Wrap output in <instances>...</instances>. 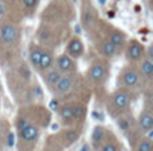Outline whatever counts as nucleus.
Returning <instances> with one entry per match:
<instances>
[{
	"instance_id": "1",
	"label": "nucleus",
	"mask_w": 153,
	"mask_h": 151,
	"mask_svg": "<svg viewBox=\"0 0 153 151\" xmlns=\"http://www.w3.org/2000/svg\"><path fill=\"white\" fill-rule=\"evenodd\" d=\"M19 136L24 142H35L38 139V136H39V130H38L36 125L28 123L23 128L19 130Z\"/></svg>"
},
{
	"instance_id": "2",
	"label": "nucleus",
	"mask_w": 153,
	"mask_h": 151,
	"mask_svg": "<svg viewBox=\"0 0 153 151\" xmlns=\"http://www.w3.org/2000/svg\"><path fill=\"white\" fill-rule=\"evenodd\" d=\"M0 38L3 42L5 43H12L18 38V30L12 26V24H4L0 29Z\"/></svg>"
},
{
	"instance_id": "3",
	"label": "nucleus",
	"mask_w": 153,
	"mask_h": 151,
	"mask_svg": "<svg viewBox=\"0 0 153 151\" xmlns=\"http://www.w3.org/2000/svg\"><path fill=\"white\" fill-rule=\"evenodd\" d=\"M67 53H69L70 58H78L83 54V45H82L81 39L78 38H73L69 42V46H67Z\"/></svg>"
},
{
	"instance_id": "4",
	"label": "nucleus",
	"mask_w": 153,
	"mask_h": 151,
	"mask_svg": "<svg viewBox=\"0 0 153 151\" xmlns=\"http://www.w3.org/2000/svg\"><path fill=\"white\" fill-rule=\"evenodd\" d=\"M55 92L59 93V95H63V93H67L70 89L73 88V80L71 77L69 76H62L61 80L56 82L55 86Z\"/></svg>"
},
{
	"instance_id": "5",
	"label": "nucleus",
	"mask_w": 153,
	"mask_h": 151,
	"mask_svg": "<svg viewBox=\"0 0 153 151\" xmlns=\"http://www.w3.org/2000/svg\"><path fill=\"white\" fill-rule=\"evenodd\" d=\"M113 103L118 109H126L129 107V95L124 90H120L113 96Z\"/></svg>"
},
{
	"instance_id": "6",
	"label": "nucleus",
	"mask_w": 153,
	"mask_h": 151,
	"mask_svg": "<svg viewBox=\"0 0 153 151\" xmlns=\"http://www.w3.org/2000/svg\"><path fill=\"white\" fill-rule=\"evenodd\" d=\"M138 125L144 132H148V131L153 130V117L149 112L144 111L141 112L140 117H138Z\"/></svg>"
},
{
	"instance_id": "7",
	"label": "nucleus",
	"mask_w": 153,
	"mask_h": 151,
	"mask_svg": "<svg viewBox=\"0 0 153 151\" xmlns=\"http://www.w3.org/2000/svg\"><path fill=\"white\" fill-rule=\"evenodd\" d=\"M143 54H144V50L141 47V45L137 41H133L129 45V47H128V57H129V59L137 61V59H140L143 57Z\"/></svg>"
},
{
	"instance_id": "8",
	"label": "nucleus",
	"mask_w": 153,
	"mask_h": 151,
	"mask_svg": "<svg viewBox=\"0 0 153 151\" xmlns=\"http://www.w3.org/2000/svg\"><path fill=\"white\" fill-rule=\"evenodd\" d=\"M106 74V70H105V66L100 62L94 64L89 70V77L93 80V81H101V80L105 77Z\"/></svg>"
},
{
	"instance_id": "9",
	"label": "nucleus",
	"mask_w": 153,
	"mask_h": 151,
	"mask_svg": "<svg viewBox=\"0 0 153 151\" xmlns=\"http://www.w3.org/2000/svg\"><path fill=\"white\" fill-rule=\"evenodd\" d=\"M56 66L61 72H70V70L74 69V62L69 56L65 54V56H61L56 59Z\"/></svg>"
},
{
	"instance_id": "10",
	"label": "nucleus",
	"mask_w": 153,
	"mask_h": 151,
	"mask_svg": "<svg viewBox=\"0 0 153 151\" xmlns=\"http://www.w3.org/2000/svg\"><path fill=\"white\" fill-rule=\"evenodd\" d=\"M138 82V74L136 70H126L124 73V84L128 88H133L136 86Z\"/></svg>"
},
{
	"instance_id": "11",
	"label": "nucleus",
	"mask_w": 153,
	"mask_h": 151,
	"mask_svg": "<svg viewBox=\"0 0 153 151\" xmlns=\"http://www.w3.org/2000/svg\"><path fill=\"white\" fill-rule=\"evenodd\" d=\"M91 139H93V143H94L95 146H98L100 143H102V140L105 139V130H103V127L97 125V127L94 128V131H93Z\"/></svg>"
},
{
	"instance_id": "12",
	"label": "nucleus",
	"mask_w": 153,
	"mask_h": 151,
	"mask_svg": "<svg viewBox=\"0 0 153 151\" xmlns=\"http://www.w3.org/2000/svg\"><path fill=\"white\" fill-rule=\"evenodd\" d=\"M61 72L59 70H51L50 73H47V76H46V82L48 84V86H55L56 82L61 80Z\"/></svg>"
},
{
	"instance_id": "13",
	"label": "nucleus",
	"mask_w": 153,
	"mask_h": 151,
	"mask_svg": "<svg viewBox=\"0 0 153 151\" xmlns=\"http://www.w3.org/2000/svg\"><path fill=\"white\" fill-rule=\"evenodd\" d=\"M53 65V56L50 53H46L43 51L42 53V57H40V62H39V68L43 70L48 69V68Z\"/></svg>"
},
{
	"instance_id": "14",
	"label": "nucleus",
	"mask_w": 153,
	"mask_h": 151,
	"mask_svg": "<svg viewBox=\"0 0 153 151\" xmlns=\"http://www.w3.org/2000/svg\"><path fill=\"white\" fill-rule=\"evenodd\" d=\"M141 72H143V74L146 77V78H152L153 76V62L152 59H145V61L143 62V65H141Z\"/></svg>"
},
{
	"instance_id": "15",
	"label": "nucleus",
	"mask_w": 153,
	"mask_h": 151,
	"mask_svg": "<svg viewBox=\"0 0 153 151\" xmlns=\"http://www.w3.org/2000/svg\"><path fill=\"white\" fill-rule=\"evenodd\" d=\"M42 53L43 51L40 50V49L35 47L34 50L31 51V54H30V61H31L32 66H39V62H40V57H42Z\"/></svg>"
},
{
	"instance_id": "16",
	"label": "nucleus",
	"mask_w": 153,
	"mask_h": 151,
	"mask_svg": "<svg viewBox=\"0 0 153 151\" xmlns=\"http://www.w3.org/2000/svg\"><path fill=\"white\" fill-rule=\"evenodd\" d=\"M124 41H125V37H124V34H122V32L114 31L113 34L110 35V41H109V42H111L117 47V46H121L122 43H124Z\"/></svg>"
},
{
	"instance_id": "17",
	"label": "nucleus",
	"mask_w": 153,
	"mask_h": 151,
	"mask_svg": "<svg viewBox=\"0 0 153 151\" xmlns=\"http://www.w3.org/2000/svg\"><path fill=\"white\" fill-rule=\"evenodd\" d=\"M61 113V117L65 120V122H69V120L73 119V107L71 105H63L59 111Z\"/></svg>"
},
{
	"instance_id": "18",
	"label": "nucleus",
	"mask_w": 153,
	"mask_h": 151,
	"mask_svg": "<svg viewBox=\"0 0 153 151\" xmlns=\"http://www.w3.org/2000/svg\"><path fill=\"white\" fill-rule=\"evenodd\" d=\"M85 113H86V109H85L83 105H75L73 107V119H76V120H81L85 117Z\"/></svg>"
},
{
	"instance_id": "19",
	"label": "nucleus",
	"mask_w": 153,
	"mask_h": 151,
	"mask_svg": "<svg viewBox=\"0 0 153 151\" xmlns=\"http://www.w3.org/2000/svg\"><path fill=\"white\" fill-rule=\"evenodd\" d=\"M116 50H117V47L111 42H109V41H108V42L103 43L102 51H103V54H105L106 57H113L114 54H116Z\"/></svg>"
},
{
	"instance_id": "20",
	"label": "nucleus",
	"mask_w": 153,
	"mask_h": 151,
	"mask_svg": "<svg viewBox=\"0 0 153 151\" xmlns=\"http://www.w3.org/2000/svg\"><path fill=\"white\" fill-rule=\"evenodd\" d=\"M137 151H152V142L148 140L146 138H144L143 140L138 143Z\"/></svg>"
},
{
	"instance_id": "21",
	"label": "nucleus",
	"mask_w": 153,
	"mask_h": 151,
	"mask_svg": "<svg viewBox=\"0 0 153 151\" xmlns=\"http://www.w3.org/2000/svg\"><path fill=\"white\" fill-rule=\"evenodd\" d=\"M117 124H118V127L121 128L122 131H128L130 130V122L126 119H124V117H121V119L117 120Z\"/></svg>"
},
{
	"instance_id": "22",
	"label": "nucleus",
	"mask_w": 153,
	"mask_h": 151,
	"mask_svg": "<svg viewBox=\"0 0 153 151\" xmlns=\"http://www.w3.org/2000/svg\"><path fill=\"white\" fill-rule=\"evenodd\" d=\"M93 19H94V15H93L91 11H86V12L83 14V23H85V24L91 23Z\"/></svg>"
},
{
	"instance_id": "23",
	"label": "nucleus",
	"mask_w": 153,
	"mask_h": 151,
	"mask_svg": "<svg viewBox=\"0 0 153 151\" xmlns=\"http://www.w3.org/2000/svg\"><path fill=\"white\" fill-rule=\"evenodd\" d=\"M101 151H117V146L114 143H105L102 147H101Z\"/></svg>"
},
{
	"instance_id": "24",
	"label": "nucleus",
	"mask_w": 153,
	"mask_h": 151,
	"mask_svg": "<svg viewBox=\"0 0 153 151\" xmlns=\"http://www.w3.org/2000/svg\"><path fill=\"white\" fill-rule=\"evenodd\" d=\"M36 3H38V0H23V4L26 5L27 8L35 7V5H36Z\"/></svg>"
},
{
	"instance_id": "25",
	"label": "nucleus",
	"mask_w": 153,
	"mask_h": 151,
	"mask_svg": "<svg viewBox=\"0 0 153 151\" xmlns=\"http://www.w3.org/2000/svg\"><path fill=\"white\" fill-rule=\"evenodd\" d=\"M66 138L70 139L71 142H74L76 139V132H74V131H69V132H66Z\"/></svg>"
},
{
	"instance_id": "26",
	"label": "nucleus",
	"mask_w": 153,
	"mask_h": 151,
	"mask_svg": "<svg viewBox=\"0 0 153 151\" xmlns=\"http://www.w3.org/2000/svg\"><path fill=\"white\" fill-rule=\"evenodd\" d=\"M58 107H59V104H58V101H56V100H51L50 101V108L53 109V111H56V109H58Z\"/></svg>"
},
{
	"instance_id": "27",
	"label": "nucleus",
	"mask_w": 153,
	"mask_h": 151,
	"mask_svg": "<svg viewBox=\"0 0 153 151\" xmlns=\"http://www.w3.org/2000/svg\"><path fill=\"white\" fill-rule=\"evenodd\" d=\"M12 140H13V135L10 134V136H8V144H10V146H12Z\"/></svg>"
},
{
	"instance_id": "28",
	"label": "nucleus",
	"mask_w": 153,
	"mask_h": 151,
	"mask_svg": "<svg viewBox=\"0 0 153 151\" xmlns=\"http://www.w3.org/2000/svg\"><path fill=\"white\" fill-rule=\"evenodd\" d=\"M75 32H76V34H81V26H78V24H76V26H75Z\"/></svg>"
},
{
	"instance_id": "29",
	"label": "nucleus",
	"mask_w": 153,
	"mask_h": 151,
	"mask_svg": "<svg viewBox=\"0 0 153 151\" xmlns=\"http://www.w3.org/2000/svg\"><path fill=\"white\" fill-rule=\"evenodd\" d=\"M1 8H3V7H1V5H0V14H1V12H3V10H1Z\"/></svg>"
},
{
	"instance_id": "30",
	"label": "nucleus",
	"mask_w": 153,
	"mask_h": 151,
	"mask_svg": "<svg viewBox=\"0 0 153 151\" xmlns=\"http://www.w3.org/2000/svg\"><path fill=\"white\" fill-rule=\"evenodd\" d=\"M101 3H102V4H103V3H105V0H101Z\"/></svg>"
}]
</instances>
